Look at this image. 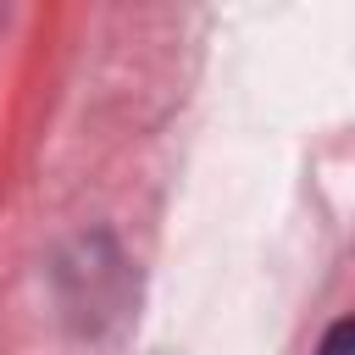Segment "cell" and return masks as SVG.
I'll return each instance as SVG.
<instances>
[{
    "mask_svg": "<svg viewBox=\"0 0 355 355\" xmlns=\"http://www.w3.org/2000/svg\"><path fill=\"white\" fill-rule=\"evenodd\" d=\"M316 355H355V316H344V322H333V327L322 333V344H316Z\"/></svg>",
    "mask_w": 355,
    "mask_h": 355,
    "instance_id": "1",
    "label": "cell"
}]
</instances>
